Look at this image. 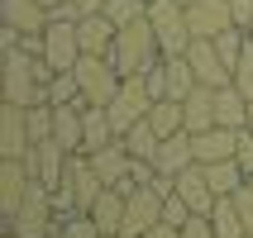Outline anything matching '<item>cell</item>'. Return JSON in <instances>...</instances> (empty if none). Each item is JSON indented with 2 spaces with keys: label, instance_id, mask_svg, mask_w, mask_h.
<instances>
[{
  "label": "cell",
  "instance_id": "cb8c5ba5",
  "mask_svg": "<svg viewBox=\"0 0 253 238\" xmlns=\"http://www.w3.org/2000/svg\"><path fill=\"white\" fill-rule=\"evenodd\" d=\"M120 134H115V124H110V110L105 105H86V138H82V153L91 157V153H100L105 143H115Z\"/></svg>",
  "mask_w": 253,
  "mask_h": 238
},
{
  "label": "cell",
  "instance_id": "484cf974",
  "mask_svg": "<svg viewBox=\"0 0 253 238\" xmlns=\"http://www.w3.org/2000/svg\"><path fill=\"white\" fill-rule=\"evenodd\" d=\"M211 229H215V238H249V229H244V219H239L234 196H220V200L211 205Z\"/></svg>",
  "mask_w": 253,
  "mask_h": 238
},
{
  "label": "cell",
  "instance_id": "277c9868",
  "mask_svg": "<svg viewBox=\"0 0 253 238\" xmlns=\"http://www.w3.org/2000/svg\"><path fill=\"white\" fill-rule=\"evenodd\" d=\"M72 71H77V86H82L86 105H110V100L120 96V86H125L120 67H115L105 53H82V62H77Z\"/></svg>",
  "mask_w": 253,
  "mask_h": 238
},
{
  "label": "cell",
  "instance_id": "e575fe53",
  "mask_svg": "<svg viewBox=\"0 0 253 238\" xmlns=\"http://www.w3.org/2000/svg\"><path fill=\"white\" fill-rule=\"evenodd\" d=\"M234 205H239V219H244V229H249V238H253V181H244L239 191H234Z\"/></svg>",
  "mask_w": 253,
  "mask_h": 238
},
{
  "label": "cell",
  "instance_id": "bcb514c9",
  "mask_svg": "<svg viewBox=\"0 0 253 238\" xmlns=\"http://www.w3.org/2000/svg\"><path fill=\"white\" fill-rule=\"evenodd\" d=\"M249 34H253V24H249Z\"/></svg>",
  "mask_w": 253,
  "mask_h": 238
},
{
  "label": "cell",
  "instance_id": "d590c367",
  "mask_svg": "<svg viewBox=\"0 0 253 238\" xmlns=\"http://www.w3.org/2000/svg\"><path fill=\"white\" fill-rule=\"evenodd\" d=\"M234 162H239L244 176L253 181V134H249V129H239V153H234Z\"/></svg>",
  "mask_w": 253,
  "mask_h": 238
},
{
  "label": "cell",
  "instance_id": "b9f144b4",
  "mask_svg": "<svg viewBox=\"0 0 253 238\" xmlns=\"http://www.w3.org/2000/svg\"><path fill=\"white\" fill-rule=\"evenodd\" d=\"M244 129H249V134H253V105H249V124H244Z\"/></svg>",
  "mask_w": 253,
  "mask_h": 238
},
{
  "label": "cell",
  "instance_id": "e0dca14e",
  "mask_svg": "<svg viewBox=\"0 0 253 238\" xmlns=\"http://www.w3.org/2000/svg\"><path fill=\"white\" fill-rule=\"evenodd\" d=\"M191 162H196L191 134H172V138L158 143V153H153V171H163V176H182Z\"/></svg>",
  "mask_w": 253,
  "mask_h": 238
},
{
  "label": "cell",
  "instance_id": "9a60e30c",
  "mask_svg": "<svg viewBox=\"0 0 253 238\" xmlns=\"http://www.w3.org/2000/svg\"><path fill=\"white\" fill-rule=\"evenodd\" d=\"M53 138L62 143L67 153H82V138H86V100L53 105Z\"/></svg>",
  "mask_w": 253,
  "mask_h": 238
},
{
  "label": "cell",
  "instance_id": "ee69618b",
  "mask_svg": "<svg viewBox=\"0 0 253 238\" xmlns=\"http://www.w3.org/2000/svg\"><path fill=\"white\" fill-rule=\"evenodd\" d=\"M48 238H62V229H53V234H48Z\"/></svg>",
  "mask_w": 253,
  "mask_h": 238
},
{
  "label": "cell",
  "instance_id": "6da1fadb",
  "mask_svg": "<svg viewBox=\"0 0 253 238\" xmlns=\"http://www.w3.org/2000/svg\"><path fill=\"white\" fill-rule=\"evenodd\" d=\"M105 57L120 67V76H143V71H153L158 62H163V48H158V34H153V24H148V14L120 29Z\"/></svg>",
  "mask_w": 253,
  "mask_h": 238
},
{
  "label": "cell",
  "instance_id": "f35d334b",
  "mask_svg": "<svg viewBox=\"0 0 253 238\" xmlns=\"http://www.w3.org/2000/svg\"><path fill=\"white\" fill-rule=\"evenodd\" d=\"M110 0H77V14H105Z\"/></svg>",
  "mask_w": 253,
  "mask_h": 238
},
{
  "label": "cell",
  "instance_id": "60d3db41",
  "mask_svg": "<svg viewBox=\"0 0 253 238\" xmlns=\"http://www.w3.org/2000/svg\"><path fill=\"white\" fill-rule=\"evenodd\" d=\"M39 5H43V10H48V14H53L57 5H67V0H39Z\"/></svg>",
  "mask_w": 253,
  "mask_h": 238
},
{
  "label": "cell",
  "instance_id": "8992f818",
  "mask_svg": "<svg viewBox=\"0 0 253 238\" xmlns=\"http://www.w3.org/2000/svg\"><path fill=\"white\" fill-rule=\"evenodd\" d=\"M148 24H153V34H158L163 57H182L186 48H191V19H186V5H177V0H153V5H148Z\"/></svg>",
  "mask_w": 253,
  "mask_h": 238
},
{
  "label": "cell",
  "instance_id": "4fadbf2b",
  "mask_svg": "<svg viewBox=\"0 0 253 238\" xmlns=\"http://www.w3.org/2000/svg\"><path fill=\"white\" fill-rule=\"evenodd\" d=\"M186 62H191V71H196L201 86H229L234 81V71L220 62V53H215V38H191V48H186Z\"/></svg>",
  "mask_w": 253,
  "mask_h": 238
},
{
  "label": "cell",
  "instance_id": "d6a6232c",
  "mask_svg": "<svg viewBox=\"0 0 253 238\" xmlns=\"http://www.w3.org/2000/svg\"><path fill=\"white\" fill-rule=\"evenodd\" d=\"M29 134H34V143L53 138V105H29Z\"/></svg>",
  "mask_w": 253,
  "mask_h": 238
},
{
  "label": "cell",
  "instance_id": "7bdbcfd3",
  "mask_svg": "<svg viewBox=\"0 0 253 238\" xmlns=\"http://www.w3.org/2000/svg\"><path fill=\"white\" fill-rule=\"evenodd\" d=\"M177 5H186V10H191V5H196V0H177Z\"/></svg>",
  "mask_w": 253,
  "mask_h": 238
},
{
  "label": "cell",
  "instance_id": "4316f807",
  "mask_svg": "<svg viewBox=\"0 0 253 238\" xmlns=\"http://www.w3.org/2000/svg\"><path fill=\"white\" fill-rule=\"evenodd\" d=\"M206 181H211L215 196H234L249 176H244V167L234 162V157H225V162H211V167H206Z\"/></svg>",
  "mask_w": 253,
  "mask_h": 238
},
{
  "label": "cell",
  "instance_id": "7dc6e473",
  "mask_svg": "<svg viewBox=\"0 0 253 238\" xmlns=\"http://www.w3.org/2000/svg\"><path fill=\"white\" fill-rule=\"evenodd\" d=\"M148 5H153V0H148Z\"/></svg>",
  "mask_w": 253,
  "mask_h": 238
},
{
  "label": "cell",
  "instance_id": "4dcf8cb0",
  "mask_svg": "<svg viewBox=\"0 0 253 238\" xmlns=\"http://www.w3.org/2000/svg\"><path fill=\"white\" fill-rule=\"evenodd\" d=\"M105 14L125 29V24H134V19H143V14H148V0H110V5H105Z\"/></svg>",
  "mask_w": 253,
  "mask_h": 238
},
{
  "label": "cell",
  "instance_id": "f546056e",
  "mask_svg": "<svg viewBox=\"0 0 253 238\" xmlns=\"http://www.w3.org/2000/svg\"><path fill=\"white\" fill-rule=\"evenodd\" d=\"M82 100V86H77V71H57L53 81L43 86V105H72Z\"/></svg>",
  "mask_w": 253,
  "mask_h": 238
},
{
  "label": "cell",
  "instance_id": "f6af8a7d",
  "mask_svg": "<svg viewBox=\"0 0 253 238\" xmlns=\"http://www.w3.org/2000/svg\"><path fill=\"white\" fill-rule=\"evenodd\" d=\"M5 238H14V234H5Z\"/></svg>",
  "mask_w": 253,
  "mask_h": 238
},
{
  "label": "cell",
  "instance_id": "9c48e42d",
  "mask_svg": "<svg viewBox=\"0 0 253 238\" xmlns=\"http://www.w3.org/2000/svg\"><path fill=\"white\" fill-rule=\"evenodd\" d=\"M43 62L53 71H72L82 62V34H77V19H53L43 29Z\"/></svg>",
  "mask_w": 253,
  "mask_h": 238
},
{
  "label": "cell",
  "instance_id": "5bb4252c",
  "mask_svg": "<svg viewBox=\"0 0 253 238\" xmlns=\"http://www.w3.org/2000/svg\"><path fill=\"white\" fill-rule=\"evenodd\" d=\"M186 19H191V38H220L225 29H239L229 14V0H196Z\"/></svg>",
  "mask_w": 253,
  "mask_h": 238
},
{
  "label": "cell",
  "instance_id": "44dd1931",
  "mask_svg": "<svg viewBox=\"0 0 253 238\" xmlns=\"http://www.w3.org/2000/svg\"><path fill=\"white\" fill-rule=\"evenodd\" d=\"M77 34H82V53H110L120 24H115L110 14H82L77 19Z\"/></svg>",
  "mask_w": 253,
  "mask_h": 238
},
{
  "label": "cell",
  "instance_id": "d4e9b609",
  "mask_svg": "<svg viewBox=\"0 0 253 238\" xmlns=\"http://www.w3.org/2000/svg\"><path fill=\"white\" fill-rule=\"evenodd\" d=\"M148 124L158 129V138L186 134V105H182V100H153V110H148Z\"/></svg>",
  "mask_w": 253,
  "mask_h": 238
},
{
  "label": "cell",
  "instance_id": "ab89813d",
  "mask_svg": "<svg viewBox=\"0 0 253 238\" xmlns=\"http://www.w3.org/2000/svg\"><path fill=\"white\" fill-rule=\"evenodd\" d=\"M143 238H182V229H172V224H158V229H148Z\"/></svg>",
  "mask_w": 253,
  "mask_h": 238
},
{
  "label": "cell",
  "instance_id": "8fae6325",
  "mask_svg": "<svg viewBox=\"0 0 253 238\" xmlns=\"http://www.w3.org/2000/svg\"><path fill=\"white\" fill-rule=\"evenodd\" d=\"M29 148H34V134H29V105L5 100V110H0V157H24Z\"/></svg>",
  "mask_w": 253,
  "mask_h": 238
},
{
  "label": "cell",
  "instance_id": "ffe728a7",
  "mask_svg": "<svg viewBox=\"0 0 253 238\" xmlns=\"http://www.w3.org/2000/svg\"><path fill=\"white\" fill-rule=\"evenodd\" d=\"M91 219H96V229H100L105 238H120V234H125V191L105 186L100 200L91 205Z\"/></svg>",
  "mask_w": 253,
  "mask_h": 238
},
{
  "label": "cell",
  "instance_id": "30bf717a",
  "mask_svg": "<svg viewBox=\"0 0 253 238\" xmlns=\"http://www.w3.org/2000/svg\"><path fill=\"white\" fill-rule=\"evenodd\" d=\"M67 162H72V153H67L57 138H39V143L24 153L29 176H34V181H43L48 191H57V186H62V176H67Z\"/></svg>",
  "mask_w": 253,
  "mask_h": 238
},
{
  "label": "cell",
  "instance_id": "ba28073f",
  "mask_svg": "<svg viewBox=\"0 0 253 238\" xmlns=\"http://www.w3.org/2000/svg\"><path fill=\"white\" fill-rule=\"evenodd\" d=\"M105 110H110L115 134H129V129L139 124V119H148V110H153V91H148V81H143V76H125L120 96H115Z\"/></svg>",
  "mask_w": 253,
  "mask_h": 238
},
{
  "label": "cell",
  "instance_id": "603a6c76",
  "mask_svg": "<svg viewBox=\"0 0 253 238\" xmlns=\"http://www.w3.org/2000/svg\"><path fill=\"white\" fill-rule=\"evenodd\" d=\"M182 105H186V134H206V129H215V86H196Z\"/></svg>",
  "mask_w": 253,
  "mask_h": 238
},
{
  "label": "cell",
  "instance_id": "7c38bea8",
  "mask_svg": "<svg viewBox=\"0 0 253 238\" xmlns=\"http://www.w3.org/2000/svg\"><path fill=\"white\" fill-rule=\"evenodd\" d=\"M29 186H34V176H29L24 157H0V214H5V219L19 214Z\"/></svg>",
  "mask_w": 253,
  "mask_h": 238
},
{
  "label": "cell",
  "instance_id": "ac0fdd59",
  "mask_svg": "<svg viewBox=\"0 0 253 238\" xmlns=\"http://www.w3.org/2000/svg\"><path fill=\"white\" fill-rule=\"evenodd\" d=\"M177 196H182L196 214H211V205L220 200V196L211 191V181H206V167H201V162H191V167L177 176Z\"/></svg>",
  "mask_w": 253,
  "mask_h": 238
},
{
  "label": "cell",
  "instance_id": "83f0119b",
  "mask_svg": "<svg viewBox=\"0 0 253 238\" xmlns=\"http://www.w3.org/2000/svg\"><path fill=\"white\" fill-rule=\"evenodd\" d=\"M196 86L201 81H196V71H191V62H186V53L168 57V100H186Z\"/></svg>",
  "mask_w": 253,
  "mask_h": 238
},
{
  "label": "cell",
  "instance_id": "d6986e66",
  "mask_svg": "<svg viewBox=\"0 0 253 238\" xmlns=\"http://www.w3.org/2000/svg\"><path fill=\"white\" fill-rule=\"evenodd\" d=\"M249 105H253V100L244 96L234 81L220 86V91H215V124H220V129H244V124H249Z\"/></svg>",
  "mask_w": 253,
  "mask_h": 238
},
{
  "label": "cell",
  "instance_id": "74e56055",
  "mask_svg": "<svg viewBox=\"0 0 253 238\" xmlns=\"http://www.w3.org/2000/svg\"><path fill=\"white\" fill-rule=\"evenodd\" d=\"M229 14H234V24L249 29L253 24V0H229Z\"/></svg>",
  "mask_w": 253,
  "mask_h": 238
},
{
  "label": "cell",
  "instance_id": "5b68a950",
  "mask_svg": "<svg viewBox=\"0 0 253 238\" xmlns=\"http://www.w3.org/2000/svg\"><path fill=\"white\" fill-rule=\"evenodd\" d=\"M10 224V234L14 238H48L62 219H57V205H53V191L43 181H34L29 186V196H24V205H19V214L14 219H5Z\"/></svg>",
  "mask_w": 253,
  "mask_h": 238
},
{
  "label": "cell",
  "instance_id": "52a82bcc",
  "mask_svg": "<svg viewBox=\"0 0 253 238\" xmlns=\"http://www.w3.org/2000/svg\"><path fill=\"white\" fill-rule=\"evenodd\" d=\"M163 191H158L153 181H143V186H134L125 196V234L120 238H143L148 229H158L163 224Z\"/></svg>",
  "mask_w": 253,
  "mask_h": 238
},
{
  "label": "cell",
  "instance_id": "8d00e7d4",
  "mask_svg": "<svg viewBox=\"0 0 253 238\" xmlns=\"http://www.w3.org/2000/svg\"><path fill=\"white\" fill-rule=\"evenodd\" d=\"M182 238H215V229H211V214H191L182 224Z\"/></svg>",
  "mask_w": 253,
  "mask_h": 238
},
{
  "label": "cell",
  "instance_id": "7a4b0ae2",
  "mask_svg": "<svg viewBox=\"0 0 253 238\" xmlns=\"http://www.w3.org/2000/svg\"><path fill=\"white\" fill-rule=\"evenodd\" d=\"M53 76L57 71L43 57L24 53V48H5V100H14V105H43V86Z\"/></svg>",
  "mask_w": 253,
  "mask_h": 238
},
{
  "label": "cell",
  "instance_id": "836d02e7",
  "mask_svg": "<svg viewBox=\"0 0 253 238\" xmlns=\"http://www.w3.org/2000/svg\"><path fill=\"white\" fill-rule=\"evenodd\" d=\"M191 214H196V210H191V205H186V200L177 196V191H172V196L163 200V224H172V229H182L186 219H191Z\"/></svg>",
  "mask_w": 253,
  "mask_h": 238
},
{
  "label": "cell",
  "instance_id": "1f68e13d",
  "mask_svg": "<svg viewBox=\"0 0 253 238\" xmlns=\"http://www.w3.org/2000/svg\"><path fill=\"white\" fill-rule=\"evenodd\" d=\"M57 229H62V238H105V234L96 229V219H91V214H67Z\"/></svg>",
  "mask_w": 253,
  "mask_h": 238
},
{
  "label": "cell",
  "instance_id": "7402d4cb",
  "mask_svg": "<svg viewBox=\"0 0 253 238\" xmlns=\"http://www.w3.org/2000/svg\"><path fill=\"white\" fill-rule=\"evenodd\" d=\"M5 24L19 29V34H43L53 24V14L43 10L39 0H5Z\"/></svg>",
  "mask_w": 253,
  "mask_h": 238
},
{
  "label": "cell",
  "instance_id": "3957f363",
  "mask_svg": "<svg viewBox=\"0 0 253 238\" xmlns=\"http://www.w3.org/2000/svg\"><path fill=\"white\" fill-rule=\"evenodd\" d=\"M100 191H105V181H100V171L91 167V157H86V153H72L67 176H62V186L53 191L57 219H67V214H91V205L100 200Z\"/></svg>",
  "mask_w": 253,
  "mask_h": 238
},
{
  "label": "cell",
  "instance_id": "2e32d148",
  "mask_svg": "<svg viewBox=\"0 0 253 238\" xmlns=\"http://www.w3.org/2000/svg\"><path fill=\"white\" fill-rule=\"evenodd\" d=\"M191 148H196V162L211 167V162H225V157L239 153V129H206V134H191Z\"/></svg>",
  "mask_w": 253,
  "mask_h": 238
},
{
  "label": "cell",
  "instance_id": "f1b7e54d",
  "mask_svg": "<svg viewBox=\"0 0 253 238\" xmlns=\"http://www.w3.org/2000/svg\"><path fill=\"white\" fill-rule=\"evenodd\" d=\"M120 138H125V148H129L134 157H143V162H153L158 143H163V138H158V129L148 124V119H139V124L129 129V134H120Z\"/></svg>",
  "mask_w": 253,
  "mask_h": 238
}]
</instances>
